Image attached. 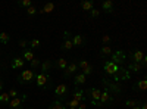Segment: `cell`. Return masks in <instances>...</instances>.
Instances as JSON below:
<instances>
[{
	"mask_svg": "<svg viewBox=\"0 0 147 109\" xmlns=\"http://www.w3.org/2000/svg\"><path fill=\"white\" fill-rule=\"evenodd\" d=\"M35 84L41 90H50L53 87V78L50 77V74L38 72V74H35Z\"/></svg>",
	"mask_w": 147,
	"mask_h": 109,
	"instance_id": "cell-1",
	"label": "cell"
},
{
	"mask_svg": "<svg viewBox=\"0 0 147 109\" xmlns=\"http://www.w3.org/2000/svg\"><path fill=\"white\" fill-rule=\"evenodd\" d=\"M102 83H103V86H105V90H107L110 94H116L119 96L122 93V89H121V84L119 83H115V81H110L107 77H102Z\"/></svg>",
	"mask_w": 147,
	"mask_h": 109,
	"instance_id": "cell-2",
	"label": "cell"
},
{
	"mask_svg": "<svg viewBox=\"0 0 147 109\" xmlns=\"http://www.w3.org/2000/svg\"><path fill=\"white\" fill-rule=\"evenodd\" d=\"M84 93L87 94L85 97H87V99L91 102L93 106H102L100 102H99V100H100V94H102V90H100V89H97V87H90L88 90H85Z\"/></svg>",
	"mask_w": 147,
	"mask_h": 109,
	"instance_id": "cell-3",
	"label": "cell"
},
{
	"mask_svg": "<svg viewBox=\"0 0 147 109\" xmlns=\"http://www.w3.org/2000/svg\"><path fill=\"white\" fill-rule=\"evenodd\" d=\"M68 96H69V87L66 86L65 83L57 84L56 89H55V97H56V100H59V102L68 100Z\"/></svg>",
	"mask_w": 147,
	"mask_h": 109,
	"instance_id": "cell-4",
	"label": "cell"
},
{
	"mask_svg": "<svg viewBox=\"0 0 147 109\" xmlns=\"http://www.w3.org/2000/svg\"><path fill=\"white\" fill-rule=\"evenodd\" d=\"M35 74L37 72L32 71V69H24L21 74L16 77V81L19 84H28V83H32V80H35Z\"/></svg>",
	"mask_w": 147,
	"mask_h": 109,
	"instance_id": "cell-5",
	"label": "cell"
},
{
	"mask_svg": "<svg viewBox=\"0 0 147 109\" xmlns=\"http://www.w3.org/2000/svg\"><path fill=\"white\" fill-rule=\"evenodd\" d=\"M109 59H110V62H113L115 65L122 66V65H124V62H125V59H127V55H125L124 50L118 49V50L112 52V55L109 56Z\"/></svg>",
	"mask_w": 147,
	"mask_h": 109,
	"instance_id": "cell-6",
	"label": "cell"
},
{
	"mask_svg": "<svg viewBox=\"0 0 147 109\" xmlns=\"http://www.w3.org/2000/svg\"><path fill=\"white\" fill-rule=\"evenodd\" d=\"M27 99H28L27 94L18 96V97H15V99H10L7 106H9V109H24V102H25Z\"/></svg>",
	"mask_w": 147,
	"mask_h": 109,
	"instance_id": "cell-7",
	"label": "cell"
},
{
	"mask_svg": "<svg viewBox=\"0 0 147 109\" xmlns=\"http://www.w3.org/2000/svg\"><path fill=\"white\" fill-rule=\"evenodd\" d=\"M77 64H78V69H81V72L85 77H88V75L93 74V65L88 64V60L80 59V60H77Z\"/></svg>",
	"mask_w": 147,
	"mask_h": 109,
	"instance_id": "cell-8",
	"label": "cell"
},
{
	"mask_svg": "<svg viewBox=\"0 0 147 109\" xmlns=\"http://www.w3.org/2000/svg\"><path fill=\"white\" fill-rule=\"evenodd\" d=\"M113 80H115V83L128 81V80H131V72L127 68H124V66H119V71H118V74L113 77Z\"/></svg>",
	"mask_w": 147,
	"mask_h": 109,
	"instance_id": "cell-9",
	"label": "cell"
},
{
	"mask_svg": "<svg viewBox=\"0 0 147 109\" xmlns=\"http://www.w3.org/2000/svg\"><path fill=\"white\" fill-rule=\"evenodd\" d=\"M62 50H72L74 49V44H72V34L68 31V30H65L63 31V41H62Z\"/></svg>",
	"mask_w": 147,
	"mask_h": 109,
	"instance_id": "cell-10",
	"label": "cell"
},
{
	"mask_svg": "<svg viewBox=\"0 0 147 109\" xmlns=\"http://www.w3.org/2000/svg\"><path fill=\"white\" fill-rule=\"evenodd\" d=\"M103 69H105V72H106V75L115 77V75L118 74V71H119V66L115 65L113 62H110V60H106L105 65H103Z\"/></svg>",
	"mask_w": 147,
	"mask_h": 109,
	"instance_id": "cell-11",
	"label": "cell"
},
{
	"mask_svg": "<svg viewBox=\"0 0 147 109\" xmlns=\"http://www.w3.org/2000/svg\"><path fill=\"white\" fill-rule=\"evenodd\" d=\"M77 71H78V64H77V60H72L71 64H68L66 69L63 71V78L68 80L69 77H72L74 74H75Z\"/></svg>",
	"mask_w": 147,
	"mask_h": 109,
	"instance_id": "cell-12",
	"label": "cell"
},
{
	"mask_svg": "<svg viewBox=\"0 0 147 109\" xmlns=\"http://www.w3.org/2000/svg\"><path fill=\"white\" fill-rule=\"evenodd\" d=\"M144 56H146V55H144L141 50H132V52H129L128 59L131 60V62H134V64H140Z\"/></svg>",
	"mask_w": 147,
	"mask_h": 109,
	"instance_id": "cell-13",
	"label": "cell"
},
{
	"mask_svg": "<svg viewBox=\"0 0 147 109\" xmlns=\"http://www.w3.org/2000/svg\"><path fill=\"white\" fill-rule=\"evenodd\" d=\"M99 102H100V105H105V103H106V105H112V103L115 102V97H113V96L110 94L107 90H103L102 94H100V100H99Z\"/></svg>",
	"mask_w": 147,
	"mask_h": 109,
	"instance_id": "cell-14",
	"label": "cell"
},
{
	"mask_svg": "<svg viewBox=\"0 0 147 109\" xmlns=\"http://www.w3.org/2000/svg\"><path fill=\"white\" fill-rule=\"evenodd\" d=\"M72 99H75V100H78L80 103H84L85 100H87V97H85V93H84V90H81L80 87H75L74 89V91H72Z\"/></svg>",
	"mask_w": 147,
	"mask_h": 109,
	"instance_id": "cell-15",
	"label": "cell"
},
{
	"mask_svg": "<svg viewBox=\"0 0 147 109\" xmlns=\"http://www.w3.org/2000/svg\"><path fill=\"white\" fill-rule=\"evenodd\" d=\"M25 66V60H24L22 58L19 56H15V58H12L10 59V68L12 69H21Z\"/></svg>",
	"mask_w": 147,
	"mask_h": 109,
	"instance_id": "cell-16",
	"label": "cell"
},
{
	"mask_svg": "<svg viewBox=\"0 0 147 109\" xmlns=\"http://www.w3.org/2000/svg\"><path fill=\"white\" fill-rule=\"evenodd\" d=\"M85 43H87L85 35H82V34H75V35H72V44H74V47H81V46H84Z\"/></svg>",
	"mask_w": 147,
	"mask_h": 109,
	"instance_id": "cell-17",
	"label": "cell"
},
{
	"mask_svg": "<svg viewBox=\"0 0 147 109\" xmlns=\"http://www.w3.org/2000/svg\"><path fill=\"white\" fill-rule=\"evenodd\" d=\"M102 9L105 14H113L115 12V3L112 2V0H105V2H102Z\"/></svg>",
	"mask_w": 147,
	"mask_h": 109,
	"instance_id": "cell-18",
	"label": "cell"
},
{
	"mask_svg": "<svg viewBox=\"0 0 147 109\" xmlns=\"http://www.w3.org/2000/svg\"><path fill=\"white\" fill-rule=\"evenodd\" d=\"M146 89H147V80L146 78H143V80L132 84V90L134 91H146Z\"/></svg>",
	"mask_w": 147,
	"mask_h": 109,
	"instance_id": "cell-19",
	"label": "cell"
},
{
	"mask_svg": "<svg viewBox=\"0 0 147 109\" xmlns=\"http://www.w3.org/2000/svg\"><path fill=\"white\" fill-rule=\"evenodd\" d=\"M85 81H87V77H85L82 72H78V74H75V77H74V86L80 87L82 84H85Z\"/></svg>",
	"mask_w": 147,
	"mask_h": 109,
	"instance_id": "cell-20",
	"label": "cell"
},
{
	"mask_svg": "<svg viewBox=\"0 0 147 109\" xmlns=\"http://www.w3.org/2000/svg\"><path fill=\"white\" fill-rule=\"evenodd\" d=\"M52 68H53V60H50V59H46L44 62H41V65H40V69H41L43 74H49Z\"/></svg>",
	"mask_w": 147,
	"mask_h": 109,
	"instance_id": "cell-21",
	"label": "cell"
},
{
	"mask_svg": "<svg viewBox=\"0 0 147 109\" xmlns=\"http://www.w3.org/2000/svg\"><path fill=\"white\" fill-rule=\"evenodd\" d=\"M53 66H56V68L60 69V71H65L66 66H68V59H65V58L56 59V62H53Z\"/></svg>",
	"mask_w": 147,
	"mask_h": 109,
	"instance_id": "cell-22",
	"label": "cell"
},
{
	"mask_svg": "<svg viewBox=\"0 0 147 109\" xmlns=\"http://www.w3.org/2000/svg\"><path fill=\"white\" fill-rule=\"evenodd\" d=\"M55 3H52V2H47V3H44V6L38 10V14L40 15H44V14H50V12H53L55 10Z\"/></svg>",
	"mask_w": 147,
	"mask_h": 109,
	"instance_id": "cell-23",
	"label": "cell"
},
{
	"mask_svg": "<svg viewBox=\"0 0 147 109\" xmlns=\"http://www.w3.org/2000/svg\"><path fill=\"white\" fill-rule=\"evenodd\" d=\"M34 58H35V55H34V52L31 49H28V47H27V49L22 50V59L25 60V62H31Z\"/></svg>",
	"mask_w": 147,
	"mask_h": 109,
	"instance_id": "cell-24",
	"label": "cell"
},
{
	"mask_svg": "<svg viewBox=\"0 0 147 109\" xmlns=\"http://www.w3.org/2000/svg\"><path fill=\"white\" fill-rule=\"evenodd\" d=\"M127 69L131 72V74H132V72H134V74H140V72H141V65L140 64H134V62H129L128 64V66H127Z\"/></svg>",
	"mask_w": 147,
	"mask_h": 109,
	"instance_id": "cell-25",
	"label": "cell"
},
{
	"mask_svg": "<svg viewBox=\"0 0 147 109\" xmlns=\"http://www.w3.org/2000/svg\"><path fill=\"white\" fill-rule=\"evenodd\" d=\"M81 9L85 10V12H90L91 9H94V2H91V0H84V2H81Z\"/></svg>",
	"mask_w": 147,
	"mask_h": 109,
	"instance_id": "cell-26",
	"label": "cell"
},
{
	"mask_svg": "<svg viewBox=\"0 0 147 109\" xmlns=\"http://www.w3.org/2000/svg\"><path fill=\"white\" fill-rule=\"evenodd\" d=\"M112 52H113V50H112V47H110V46H103L102 49H100V53H99V55H100L103 59H106V58H109L110 55H112Z\"/></svg>",
	"mask_w": 147,
	"mask_h": 109,
	"instance_id": "cell-27",
	"label": "cell"
},
{
	"mask_svg": "<svg viewBox=\"0 0 147 109\" xmlns=\"http://www.w3.org/2000/svg\"><path fill=\"white\" fill-rule=\"evenodd\" d=\"M49 109H66V106L62 103V102H59V100H55L50 103V106H49Z\"/></svg>",
	"mask_w": 147,
	"mask_h": 109,
	"instance_id": "cell-28",
	"label": "cell"
},
{
	"mask_svg": "<svg viewBox=\"0 0 147 109\" xmlns=\"http://www.w3.org/2000/svg\"><path fill=\"white\" fill-rule=\"evenodd\" d=\"M9 41H10V35L7 32H5V31L0 32V43H2V44H7Z\"/></svg>",
	"mask_w": 147,
	"mask_h": 109,
	"instance_id": "cell-29",
	"label": "cell"
},
{
	"mask_svg": "<svg viewBox=\"0 0 147 109\" xmlns=\"http://www.w3.org/2000/svg\"><path fill=\"white\" fill-rule=\"evenodd\" d=\"M25 14H27V16H35L37 14H38V9H37L35 6H30L28 9H25Z\"/></svg>",
	"mask_w": 147,
	"mask_h": 109,
	"instance_id": "cell-30",
	"label": "cell"
},
{
	"mask_svg": "<svg viewBox=\"0 0 147 109\" xmlns=\"http://www.w3.org/2000/svg\"><path fill=\"white\" fill-rule=\"evenodd\" d=\"M30 65H31V68L30 69H32V71H35V69H38L40 68V65H41V60L40 59H37V58H34L31 62H30Z\"/></svg>",
	"mask_w": 147,
	"mask_h": 109,
	"instance_id": "cell-31",
	"label": "cell"
},
{
	"mask_svg": "<svg viewBox=\"0 0 147 109\" xmlns=\"http://www.w3.org/2000/svg\"><path fill=\"white\" fill-rule=\"evenodd\" d=\"M28 46L31 47V50H34V49H38V47H40V40L32 39V40H30V41H28Z\"/></svg>",
	"mask_w": 147,
	"mask_h": 109,
	"instance_id": "cell-32",
	"label": "cell"
},
{
	"mask_svg": "<svg viewBox=\"0 0 147 109\" xmlns=\"http://www.w3.org/2000/svg\"><path fill=\"white\" fill-rule=\"evenodd\" d=\"M10 97H9V94L7 91H2L0 93V103H9Z\"/></svg>",
	"mask_w": 147,
	"mask_h": 109,
	"instance_id": "cell-33",
	"label": "cell"
},
{
	"mask_svg": "<svg viewBox=\"0 0 147 109\" xmlns=\"http://www.w3.org/2000/svg\"><path fill=\"white\" fill-rule=\"evenodd\" d=\"M18 6H19V7L28 9L30 6H32V3H31V0H19V2H18Z\"/></svg>",
	"mask_w": 147,
	"mask_h": 109,
	"instance_id": "cell-34",
	"label": "cell"
},
{
	"mask_svg": "<svg viewBox=\"0 0 147 109\" xmlns=\"http://www.w3.org/2000/svg\"><path fill=\"white\" fill-rule=\"evenodd\" d=\"M66 106H69V108H78L80 106V102L78 100H75V99H69V100H66Z\"/></svg>",
	"mask_w": 147,
	"mask_h": 109,
	"instance_id": "cell-35",
	"label": "cell"
},
{
	"mask_svg": "<svg viewBox=\"0 0 147 109\" xmlns=\"http://www.w3.org/2000/svg\"><path fill=\"white\" fill-rule=\"evenodd\" d=\"M7 94H9V97H10V99H15V97H18L21 93H19L16 89H10V90L7 91Z\"/></svg>",
	"mask_w": 147,
	"mask_h": 109,
	"instance_id": "cell-36",
	"label": "cell"
},
{
	"mask_svg": "<svg viewBox=\"0 0 147 109\" xmlns=\"http://www.w3.org/2000/svg\"><path fill=\"white\" fill-rule=\"evenodd\" d=\"M137 105H140L136 99H128L127 102H125V106L127 108H134V106H137Z\"/></svg>",
	"mask_w": 147,
	"mask_h": 109,
	"instance_id": "cell-37",
	"label": "cell"
},
{
	"mask_svg": "<svg viewBox=\"0 0 147 109\" xmlns=\"http://www.w3.org/2000/svg\"><path fill=\"white\" fill-rule=\"evenodd\" d=\"M100 14H102V12H100L99 9H96V7L90 10V16H91L93 19H96V18H99V16H100Z\"/></svg>",
	"mask_w": 147,
	"mask_h": 109,
	"instance_id": "cell-38",
	"label": "cell"
},
{
	"mask_svg": "<svg viewBox=\"0 0 147 109\" xmlns=\"http://www.w3.org/2000/svg\"><path fill=\"white\" fill-rule=\"evenodd\" d=\"M102 43H103V46H109V43H110V35L105 34L103 37H102Z\"/></svg>",
	"mask_w": 147,
	"mask_h": 109,
	"instance_id": "cell-39",
	"label": "cell"
},
{
	"mask_svg": "<svg viewBox=\"0 0 147 109\" xmlns=\"http://www.w3.org/2000/svg\"><path fill=\"white\" fill-rule=\"evenodd\" d=\"M18 44H19V47H21V49L24 50V49H27V46H28V41L22 39V40H19V41H18Z\"/></svg>",
	"mask_w": 147,
	"mask_h": 109,
	"instance_id": "cell-40",
	"label": "cell"
},
{
	"mask_svg": "<svg viewBox=\"0 0 147 109\" xmlns=\"http://www.w3.org/2000/svg\"><path fill=\"white\" fill-rule=\"evenodd\" d=\"M77 109H87V105H85V103H80V106Z\"/></svg>",
	"mask_w": 147,
	"mask_h": 109,
	"instance_id": "cell-41",
	"label": "cell"
},
{
	"mask_svg": "<svg viewBox=\"0 0 147 109\" xmlns=\"http://www.w3.org/2000/svg\"><path fill=\"white\" fill-rule=\"evenodd\" d=\"M3 86H5V84H3V81H2V80H0V93H2V91H3Z\"/></svg>",
	"mask_w": 147,
	"mask_h": 109,
	"instance_id": "cell-42",
	"label": "cell"
},
{
	"mask_svg": "<svg viewBox=\"0 0 147 109\" xmlns=\"http://www.w3.org/2000/svg\"><path fill=\"white\" fill-rule=\"evenodd\" d=\"M131 109H140V105H137V106H134V108H131Z\"/></svg>",
	"mask_w": 147,
	"mask_h": 109,
	"instance_id": "cell-43",
	"label": "cell"
},
{
	"mask_svg": "<svg viewBox=\"0 0 147 109\" xmlns=\"http://www.w3.org/2000/svg\"><path fill=\"white\" fill-rule=\"evenodd\" d=\"M27 109H35V108H34V106H30V108H27Z\"/></svg>",
	"mask_w": 147,
	"mask_h": 109,
	"instance_id": "cell-44",
	"label": "cell"
},
{
	"mask_svg": "<svg viewBox=\"0 0 147 109\" xmlns=\"http://www.w3.org/2000/svg\"><path fill=\"white\" fill-rule=\"evenodd\" d=\"M69 109H75V108H69Z\"/></svg>",
	"mask_w": 147,
	"mask_h": 109,
	"instance_id": "cell-45",
	"label": "cell"
}]
</instances>
